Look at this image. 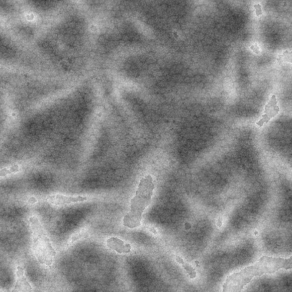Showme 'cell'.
I'll return each instance as SVG.
<instances>
[{"label":"cell","mask_w":292,"mask_h":292,"mask_svg":"<svg viewBox=\"0 0 292 292\" xmlns=\"http://www.w3.org/2000/svg\"><path fill=\"white\" fill-rule=\"evenodd\" d=\"M17 269V282L12 292H32V288L25 277L24 269L21 267H18Z\"/></svg>","instance_id":"cell-7"},{"label":"cell","mask_w":292,"mask_h":292,"mask_svg":"<svg viewBox=\"0 0 292 292\" xmlns=\"http://www.w3.org/2000/svg\"><path fill=\"white\" fill-rule=\"evenodd\" d=\"M32 248L39 263L47 266H51L56 252L47 236L43 235L33 239Z\"/></svg>","instance_id":"cell-3"},{"label":"cell","mask_w":292,"mask_h":292,"mask_svg":"<svg viewBox=\"0 0 292 292\" xmlns=\"http://www.w3.org/2000/svg\"><path fill=\"white\" fill-rule=\"evenodd\" d=\"M155 185L151 175H147L140 181L135 196L131 200V209L123 218V225L133 229L141 225L142 214L151 202Z\"/></svg>","instance_id":"cell-2"},{"label":"cell","mask_w":292,"mask_h":292,"mask_svg":"<svg viewBox=\"0 0 292 292\" xmlns=\"http://www.w3.org/2000/svg\"><path fill=\"white\" fill-rule=\"evenodd\" d=\"M29 222L31 225V228H32L33 239L37 238V237L41 235H45L42 225L37 217L33 216L30 217Z\"/></svg>","instance_id":"cell-8"},{"label":"cell","mask_w":292,"mask_h":292,"mask_svg":"<svg viewBox=\"0 0 292 292\" xmlns=\"http://www.w3.org/2000/svg\"><path fill=\"white\" fill-rule=\"evenodd\" d=\"M107 247L118 253L119 254H128L130 252L131 247L129 244H124L123 240L116 237H112L106 240Z\"/></svg>","instance_id":"cell-6"},{"label":"cell","mask_w":292,"mask_h":292,"mask_svg":"<svg viewBox=\"0 0 292 292\" xmlns=\"http://www.w3.org/2000/svg\"><path fill=\"white\" fill-rule=\"evenodd\" d=\"M282 269L292 270V257L286 259L263 256L252 266L228 276L223 286V292H240L253 279L263 275L274 274Z\"/></svg>","instance_id":"cell-1"},{"label":"cell","mask_w":292,"mask_h":292,"mask_svg":"<svg viewBox=\"0 0 292 292\" xmlns=\"http://www.w3.org/2000/svg\"><path fill=\"white\" fill-rule=\"evenodd\" d=\"M256 9V14L257 16H260V15L263 14L262 6L260 4H257L254 6Z\"/></svg>","instance_id":"cell-13"},{"label":"cell","mask_w":292,"mask_h":292,"mask_svg":"<svg viewBox=\"0 0 292 292\" xmlns=\"http://www.w3.org/2000/svg\"><path fill=\"white\" fill-rule=\"evenodd\" d=\"M176 260L179 264H182V267H184L186 272H188L190 279H194L196 277V272L195 270L190 264L185 262L184 259L181 258V257L177 256Z\"/></svg>","instance_id":"cell-9"},{"label":"cell","mask_w":292,"mask_h":292,"mask_svg":"<svg viewBox=\"0 0 292 292\" xmlns=\"http://www.w3.org/2000/svg\"><path fill=\"white\" fill-rule=\"evenodd\" d=\"M278 61L279 62H289L292 63V52L287 50L282 55H280Z\"/></svg>","instance_id":"cell-10"},{"label":"cell","mask_w":292,"mask_h":292,"mask_svg":"<svg viewBox=\"0 0 292 292\" xmlns=\"http://www.w3.org/2000/svg\"><path fill=\"white\" fill-rule=\"evenodd\" d=\"M88 200L87 197L83 196H66L61 194H57L55 195L50 196L46 198V201L56 205H64L65 204L78 203Z\"/></svg>","instance_id":"cell-5"},{"label":"cell","mask_w":292,"mask_h":292,"mask_svg":"<svg viewBox=\"0 0 292 292\" xmlns=\"http://www.w3.org/2000/svg\"><path fill=\"white\" fill-rule=\"evenodd\" d=\"M280 111V108L277 106V100L275 95L272 96V98L265 107L264 115H262V119L256 123L260 127H262L264 123H267L272 118L277 115Z\"/></svg>","instance_id":"cell-4"},{"label":"cell","mask_w":292,"mask_h":292,"mask_svg":"<svg viewBox=\"0 0 292 292\" xmlns=\"http://www.w3.org/2000/svg\"><path fill=\"white\" fill-rule=\"evenodd\" d=\"M89 236V233L88 232L87 229H82L81 230L77 233H75V234L73 235L71 243L75 242V241L79 240L82 237H88Z\"/></svg>","instance_id":"cell-11"},{"label":"cell","mask_w":292,"mask_h":292,"mask_svg":"<svg viewBox=\"0 0 292 292\" xmlns=\"http://www.w3.org/2000/svg\"><path fill=\"white\" fill-rule=\"evenodd\" d=\"M19 167L17 165H14L11 167L10 170H7L6 169H3L1 171V176L4 177L7 174H10L13 173H16L19 170Z\"/></svg>","instance_id":"cell-12"}]
</instances>
